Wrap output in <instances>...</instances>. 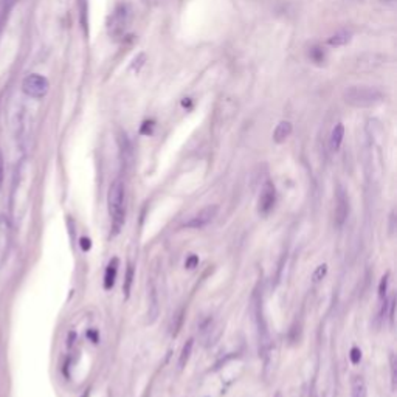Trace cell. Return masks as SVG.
I'll list each match as a JSON object with an SVG mask.
<instances>
[{
  "instance_id": "obj_6",
  "label": "cell",
  "mask_w": 397,
  "mask_h": 397,
  "mask_svg": "<svg viewBox=\"0 0 397 397\" xmlns=\"http://www.w3.org/2000/svg\"><path fill=\"white\" fill-rule=\"evenodd\" d=\"M126 24H127V9L124 5H121L115 9V13L110 17V25H109L110 33L115 36L121 35L126 28Z\"/></svg>"
},
{
  "instance_id": "obj_7",
  "label": "cell",
  "mask_w": 397,
  "mask_h": 397,
  "mask_svg": "<svg viewBox=\"0 0 397 397\" xmlns=\"http://www.w3.org/2000/svg\"><path fill=\"white\" fill-rule=\"evenodd\" d=\"M118 265H120L118 257L110 259L109 265H107L106 273H104V289H106V290H110V289L113 287V284H115V278H116V273H118Z\"/></svg>"
},
{
  "instance_id": "obj_11",
  "label": "cell",
  "mask_w": 397,
  "mask_h": 397,
  "mask_svg": "<svg viewBox=\"0 0 397 397\" xmlns=\"http://www.w3.org/2000/svg\"><path fill=\"white\" fill-rule=\"evenodd\" d=\"M349 40H351V33H349V31L341 30V31H338V33L332 35L329 37V45H332V47H341V45H346Z\"/></svg>"
},
{
  "instance_id": "obj_18",
  "label": "cell",
  "mask_w": 397,
  "mask_h": 397,
  "mask_svg": "<svg viewBox=\"0 0 397 397\" xmlns=\"http://www.w3.org/2000/svg\"><path fill=\"white\" fill-rule=\"evenodd\" d=\"M197 264H199V257H197L196 254H189V256L186 257V261H185V267H186L188 270L196 269Z\"/></svg>"
},
{
  "instance_id": "obj_1",
  "label": "cell",
  "mask_w": 397,
  "mask_h": 397,
  "mask_svg": "<svg viewBox=\"0 0 397 397\" xmlns=\"http://www.w3.org/2000/svg\"><path fill=\"white\" fill-rule=\"evenodd\" d=\"M343 98H345L346 104L352 107H359V109H364V107H372L380 104L385 100V95L377 87L354 85V87H349L343 93Z\"/></svg>"
},
{
  "instance_id": "obj_16",
  "label": "cell",
  "mask_w": 397,
  "mask_h": 397,
  "mask_svg": "<svg viewBox=\"0 0 397 397\" xmlns=\"http://www.w3.org/2000/svg\"><path fill=\"white\" fill-rule=\"evenodd\" d=\"M388 276L390 275L386 273L380 281V286H379V298L380 299H385V296H386V290H388Z\"/></svg>"
},
{
  "instance_id": "obj_14",
  "label": "cell",
  "mask_w": 397,
  "mask_h": 397,
  "mask_svg": "<svg viewBox=\"0 0 397 397\" xmlns=\"http://www.w3.org/2000/svg\"><path fill=\"white\" fill-rule=\"evenodd\" d=\"M132 281H134V265H132V264H129V267H127V273H126V280H124V286H123V290H124V296H126V298H129V293H131Z\"/></svg>"
},
{
  "instance_id": "obj_19",
  "label": "cell",
  "mask_w": 397,
  "mask_h": 397,
  "mask_svg": "<svg viewBox=\"0 0 397 397\" xmlns=\"http://www.w3.org/2000/svg\"><path fill=\"white\" fill-rule=\"evenodd\" d=\"M79 244H81L82 252H89V250L92 249V241H90L89 238H81Z\"/></svg>"
},
{
  "instance_id": "obj_20",
  "label": "cell",
  "mask_w": 397,
  "mask_h": 397,
  "mask_svg": "<svg viewBox=\"0 0 397 397\" xmlns=\"http://www.w3.org/2000/svg\"><path fill=\"white\" fill-rule=\"evenodd\" d=\"M388 307H390V314H388V317H390V323H391V326H393V325H394V309H396L394 298H391V299H390Z\"/></svg>"
},
{
  "instance_id": "obj_4",
  "label": "cell",
  "mask_w": 397,
  "mask_h": 397,
  "mask_svg": "<svg viewBox=\"0 0 397 397\" xmlns=\"http://www.w3.org/2000/svg\"><path fill=\"white\" fill-rule=\"evenodd\" d=\"M275 200H276V189H275V185L272 183L270 180H267L262 189H261V194H259V199H257V213L259 214H267L275 205Z\"/></svg>"
},
{
  "instance_id": "obj_21",
  "label": "cell",
  "mask_w": 397,
  "mask_h": 397,
  "mask_svg": "<svg viewBox=\"0 0 397 397\" xmlns=\"http://www.w3.org/2000/svg\"><path fill=\"white\" fill-rule=\"evenodd\" d=\"M391 382H393V390H396V360H394V356H391Z\"/></svg>"
},
{
  "instance_id": "obj_10",
  "label": "cell",
  "mask_w": 397,
  "mask_h": 397,
  "mask_svg": "<svg viewBox=\"0 0 397 397\" xmlns=\"http://www.w3.org/2000/svg\"><path fill=\"white\" fill-rule=\"evenodd\" d=\"M343 137H345V127H343V124H337L330 135V147L334 149V151H338L340 149Z\"/></svg>"
},
{
  "instance_id": "obj_8",
  "label": "cell",
  "mask_w": 397,
  "mask_h": 397,
  "mask_svg": "<svg viewBox=\"0 0 397 397\" xmlns=\"http://www.w3.org/2000/svg\"><path fill=\"white\" fill-rule=\"evenodd\" d=\"M290 134H292V124L289 121H281L280 124L276 126L275 132H273V142L278 143V144H281V143H284L287 140Z\"/></svg>"
},
{
  "instance_id": "obj_23",
  "label": "cell",
  "mask_w": 397,
  "mask_h": 397,
  "mask_svg": "<svg viewBox=\"0 0 397 397\" xmlns=\"http://www.w3.org/2000/svg\"><path fill=\"white\" fill-rule=\"evenodd\" d=\"M87 335H89V337L92 338V341H93V343H96V341H98V337H96V332H95V330H90Z\"/></svg>"
},
{
  "instance_id": "obj_22",
  "label": "cell",
  "mask_w": 397,
  "mask_h": 397,
  "mask_svg": "<svg viewBox=\"0 0 397 397\" xmlns=\"http://www.w3.org/2000/svg\"><path fill=\"white\" fill-rule=\"evenodd\" d=\"M3 176H5V166H3L2 154H0V186H2V183H3Z\"/></svg>"
},
{
  "instance_id": "obj_5",
  "label": "cell",
  "mask_w": 397,
  "mask_h": 397,
  "mask_svg": "<svg viewBox=\"0 0 397 397\" xmlns=\"http://www.w3.org/2000/svg\"><path fill=\"white\" fill-rule=\"evenodd\" d=\"M217 211H219L217 205H208L203 210H200L196 216H192L185 223V227L186 228H202V227H205V225H208L214 217H216Z\"/></svg>"
},
{
  "instance_id": "obj_13",
  "label": "cell",
  "mask_w": 397,
  "mask_h": 397,
  "mask_svg": "<svg viewBox=\"0 0 397 397\" xmlns=\"http://www.w3.org/2000/svg\"><path fill=\"white\" fill-rule=\"evenodd\" d=\"M192 345H194V340H188L183 348H181V352H180V357H179V368H185L186 363L191 357V352H192Z\"/></svg>"
},
{
  "instance_id": "obj_9",
  "label": "cell",
  "mask_w": 397,
  "mask_h": 397,
  "mask_svg": "<svg viewBox=\"0 0 397 397\" xmlns=\"http://www.w3.org/2000/svg\"><path fill=\"white\" fill-rule=\"evenodd\" d=\"M337 223L341 225L343 222H345L346 216H348V199L345 196V192H343V189L338 191V194H337Z\"/></svg>"
},
{
  "instance_id": "obj_17",
  "label": "cell",
  "mask_w": 397,
  "mask_h": 397,
  "mask_svg": "<svg viewBox=\"0 0 397 397\" xmlns=\"http://www.w3.org/2000/svg\"><path fill=\"white\" fill-rule=\"evenodd\" d=\"M349 359H351L352 364H359L360 360H361V351H360L359 348L354 346V348L351 349V352H349Z\"/></svg>"
},
{
  "instance_id": "obj_15",
  "label": "cell",
  "mask_w": 397,
  "mask_h": 397,
  "mask_svg": "<svg viewBox=\"0 0 397 397\" xmlns=\"http://www.w3.org/2000/svg\"><path fill=\"white\" fill-rule=\"evenodd\" d=\"M326 273H327V265L326 264H321V265H318L317 267V270L314 272V275H312V280H314V283H320L321 280H323V278L326 276Z\"/></svg>"
},
{
  "instance_id": "obj_3",
  "label": "cell",
  "mask_w": 397,
  "mask_h": 397,
  "mask_svg": "<svg viewBox=\"0 0 397 397\" xmlns=\"http://www.w3.org/2000/svg\"><path fill=\"white\" fill-rule=\"evenodd\" d=\"M22 90L31 98H42L48 92V81L37 73L28 74L22 82Z\"/></svg>"
},
{
  "instance_id": "obj_12",
  "label": "cell",
  "mask_w": 397,
  "mask_h": 397,
  "mask_svg": "<svg viewBox=\"0 0 397 397\" xmlns=\"http://www.w3.org/2000/svg\"><path fill=\"white\" fill-rule=\"evenodd\" d=\"M351 397H368L366 393V385H364L361 377H354L352 379V391Z\"/></svg>"
},
{
  "instance_id": "obj_2",
  "label": "cell",
  "mask_w": 397,
  "mask_h": 397,
  "mask_svg": "<svg viewBox=\"0 0 397 397\" xmlns=\"http://www.w3.org/2000/svg\"><path fill=\"white\" fill-rule=\"evenodd\" d=\"M107 205H109V214L112 220L113 234L120 233L124 223V188L121 180H115L109 188L107 196Z\"/></svg>"
},
{
  "instance_id": "obj_24",
  "label": "cell",
  "mask_w": 397,
  "mask_h": 397,
  "mask_svg": "<svg viewBox=\"0 0 397 397\" xmlns=\"http://www.w3.org/2000/svg\"><path fill=\"white\" fill-rule=\"evenodd\" d=\"M273 397H283V394H281V393H276V394H275Z\"/></svg>"
}]
</instances>
